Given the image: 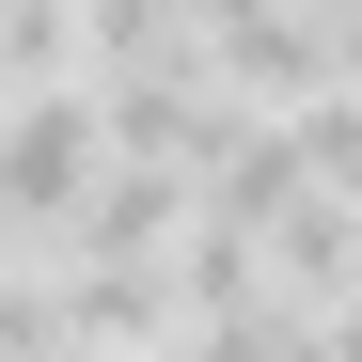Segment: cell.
Wrapping results in <instances>:
<instances>
[{"label":"cell","mask_w":362,"mask_h":362,"mask_svg":"<svg viewBox=\"0 0 362 362\" xmlns=\"http://www.w3.org/2000/svg\"><path fill=\"white\" fill-rule=\"evenodd\" d=\"M110 158H127V142H110V95L95 79H16V95H0V205H16L47 252L79 236V205H95Z\"/></svg>","instance_id":"cell-1"},{"label":"cell","mask_w":362,"mask_h":362,"mask_svg":"<svg viewBox=\"0 0 362 362\" xmlns=\"http://www.w3.org/2000/svg\"><path fill=\"white\" fill-rule=\"evenodd\" d=\"M189 221H205V173H189V158H110L64 252H110V268H173V252H189Z\"/></svg>","instance_id":"cell-2"},{"label":"cell","mask_w":362,"mask_h":362,"mask_svg":"<svg viewBox=\"0 0 362 362\" xmlns=\"http://www.w3.org/2000/svg\"><path fill=\"white\" fill-rule=\"evenodd\" d=\"M0 79H95V16L79 0H0Z\"/></svg>","instance_id":"cell-3"},{"label":"cell","mask_w":362,"mask_h":362,"mask_svg":"<svg viewBox=\"0 0 362 362\" xmlns=\"http://www.w3.org/2000/svg\"><path fill=\"white\" fill-rule=\"evenodd\" d=\"M284 127H299V158H315L331 189H362V79H331V95H299Z\"/></svg>","instance_id":"cell-4"},{"label":"cell","mask_w":362,"mask_h":362,"mask_svg":"<svg viewBox=\"0 0 362 362\" xmlns=\"http://www.w3.org/2000/svg\"><path fill=\"white\" fill-rule=\"evenodd\" d=\"M331 346H362V268H346V299H331Z\"/></svg>","instance_id":"cell-5"}]
</instances>
